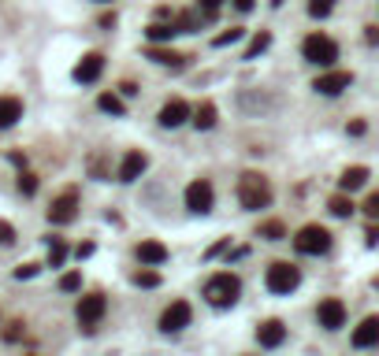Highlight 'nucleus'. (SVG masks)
<instances>
[{"mask_svg":"<svg viewBox=\"0 0 379 356\" xmlns=\"http://www.w3.org/2000/svg\"><path fill=\"white\" fill-rule=\"evenodd\" d=\"M238 204L245 212H260V208L271 204V182L264 175H257V171H245L238 178Z\"/></svg>","mask_w":379,"mask_h":356,"instance_id":"1","label":"nucleus"},{"mask_svg":"<svg viewBox=\"0 0 379 356\" xmlns=\"http://www.w3.org/2000/svg\"><path fill=\"white\" fill-rule=\"evenodd\" d=\"M242 294V282H238V275H231V271H216L212 279L205 282V301L212 308H231L234 301H238Z\"/></svg>","mask_w":379,"mask_h":356,"instance_id":"2","label":"nucleus"},{"mask_svg":"<svg viewBox=\"0 0 379 356\" xmlns=\"http://www.w3.org/2000/svg\"><path fill=\"white\" fill-rule=\"evenodd\" d=\"M294 249L302 256H323L331 249V230L320 227V223H305V227L294 234Z\"/></svg>","mask_w":379,"mask_h":356,"instance_id":"3","label":"nucleus"},{"mask_svg":"<svg viewBox=\"0 0 379 356\" xmlns=\"http://www.w3.org/2000/svg\"><path fill=\"white\" fill-rule=\"evenodd\" d=\"M264 286H268V294L286 297V294H294V289L302 286V271H297L294 263H286V260H276L268 268V275H264Z\"/></svg>","mask_w":379,"mask_h":356,"instance_id":"4","label":"nucleus"},{"mask_svg":"<svg viewBox=\"0 0 379 356\" xmlns=\"http://www.w3.org/2000/svg\"><path fill=\"white\" fill-rule=\"evenodd\" d=\"M302 56L309 63H316V67H331V63L338 60V45H335V37H328V34H309L302 41Z\"/></svg>","mask_w":379,"mask_h":356,"instance_id":"5","label":"nucleus"},{"mask_svg":"<svg viewBox=\"0 0 379 356\" xmlns=\"http://www.w3.org/2000/svg\"><path fill=\"white\" fill-rule=\"evenodd\" d=\"M104 312H108V301H104V294H86V297H78V305H75L78 327H82L86 334L97 331V323L104 319Z\"/></svg>","mask_w":379,"mask_h":356,"instance_id":"6","label":"nucleus"},{"mask_svg":"<svg viewBox=\"0 0 379 356\" xmlns=\"http://www.w3.org/2000/svg\"><path fill=\"white\" fill-rule=\"evenodd\" d=\"M212 204H216L212 182H208V178H193L186 186V208L193 216H208V212H212Z\"/></svg>","mask_w":379,"mask_h":356,"instance_id":"7","label":"nucleus"},{"mask_svg":"<svg viewBox=\"0 0 379 356\" xmlns=\"http://www.w3.org/2000/svg\"><path fill=\"white\" fill-rule=\"evenodd\" d=\"M193 319V308L186 305V301H172L164 312H160V331L164 334H179V331H186Z\"/></svg>","mask_w":379,"mask_h":356,"instance_id":"8","label":"nucleus"},{"mask_svg":"<svg viewBox=\"0 0 379 356\" xmlns=\"http://www.w3.org/2000/svg\"><path fill=\"white\" fill-rule=\"evenodd\" d=\"M316 319H320L323 331H342L346 327V305L338 297H323L320 308H316Z\"/></svg>","mask_w":379,"mask_h":356,"instance_id":"9","label":"nucleus"},{"mask_svg":"<svg viewBox=\"0 0 379 356\" xmlns=\"http://www.w3.org/2000/svg\"><path fill=\"white\" fill-rule=\"evenodd\" d=\"M75 216H78V190H63L56 201L49 204V223L63 227V223H71Z\"/></svg>","mask_w":379,"mask_h":356,"instance_id":"10","label":"nucleus"},{"mask_svg":"<svg viewBox=\"0 0 379 356\" xmlns=\"http://www.w3.org/2000/svg\"><path fill=\"white\" fill-rule=\"evenodd\" d=\"M354 86V74L349 71H323L316 82H312V89H316V93H323V97H338L342 93V89H349Z\"/></svg>","mask_w":379,"mask_h":356,"instance_id":"11","label":"nucleus"},{"mask_svg":"<svg viewBox=\"0 0 379 356\" xmlns=\"http://www.w3.org/2000/svg\"><path fill=\"white\" fill-rule=\"evenodd\" d=\"M101 74H104V56L101 52H86V56L75 63V82H82V86H94Z\"/></svg>","mask_w":379,"mask_h":356,"instance_id":"12","label":"nucleus"},{"mask_svg":"<svg viewBox=\"0 0 379 356\" xmlns=\"http://www.w3.org/2000/svg\"><path fill=\"white\" fill-rule=\"evenodd\" d=\"M190 115H193V108H190V104L182 100V97H172V100H167L164 108H160V126L175 130V126H182V123H186Z\"/></svg>","mask_w":379,"mask_h":356,"instance_id":"13","label":"nucleus"},{"mask_svg":"<svg viewBox=\"0 0 379 356\" xmlns=\"http://www.w3.org/2000/svg\"><path fill=\"white\" fill-rule=\"evenodd\" d=\"M146 167H149V156L141 149H130L123 156V164H120V182H138L141 175H146Z\"/></svg>","mask_w":379,"mask_h":356,"instance_id":"14","label":"nucleus"},{"mask_svg":"<svg viewBox=\"0 0 379 356\" xmlns=\"http://www.w3.org/2000/svg\"><path fill=\"white\" fill-rule=\"evenodd\" d=\"M257 341L264 349H279L283 341H286V327H283V319H264L257 327Z\"/></svg>","mask_w":379,"mask_h":356,"instance_id":"15","label":"nucleus"},{"mask_svg":"<svg viewBox=\"0 0 379 356\" xmlns=\"http://www.w3.org/2000/svg\"><path fill=\"white\" fill-rule=\"evenodd\" d=\"M354 345H357V349H372V345H379V315H368V319H361V327L354 331Z\"/></svg>","mask_w":379,"mask_h":356,"instance_id":"16","label":"nucleus"},{"mask_svg":"<svg viewBox=\"0 0 379 356\" xmlns=\"http://www.w3.org/2000/svg\"><path fill=\"white\" fill-rule=\"evenodd\" d=\"M167 245L164 242H141L138 245V260L146 263V268H160V263H167Z\"/></svg>","mask_w":379,"mask_h":356,"instance_id":"17","label":"nucleus"},{"mask_svg":"<svg viewBox=\"0 0 379 356\" xmlns=\"http://www.w3.org/2000/svg\"><path fill=\"white\" fill-rule=\"evenodd\" d=\"M179 34V26H175V15L172 19H156L146 26V37H149V45H160V41H172V37Z\"/></svg>","mask_w":379,"mask_h":356,"instance_id":"18","label":"nucleus"},{"mask_svg":"<svg viewBox=\"0 0 379 356\" xmlns=\"http://www.w3.org/2000/svg\"><path fill=\"white\" fill-rule=\"evenodd\" d=\"M23 119V100L19 97H0V130L15 126Z\"/></svg>","mask_w":379,"mask_h":356,"instance_id":"19","label":"nucleus"},{"mask_svg":"<svg viewBox=\"0 0 379 356\" xmlns=\"http://www.w3.org/2000/svg\"><path fill=\"white\" fill-rule=\"evenodd\" d=\"M146 56L153 63H160V67H182V63H186V56H179V52H172V48H160V45H149Z\"/></svg>","mask_w":379,"mask_h":356,"instance_id":"20","label":"nucleus"},{"mask_svg":"<svg viewBox=\"0 0 379 356\" xmlns=\"http://www.w3.org/2000/svg\"><path fill=\"white\" fill-rule=\"evenodd\" d=\"M216 104L212 100H205V104H198V108H193V115H190V123L198 126V130H212L216 126Z\"/></svg>","mask_w":379,"mask_h":356,"instance_id":"21","label":"nucleus"},{"mask_svg":"<svg viewBox=\"0 0 379 356\" xmlns=\"http://www.w3.org/2000/svg\"><path fill=\"white\" fill-rule=\"evenodd\" d=\"M364 182H368V167H346L342 178H338V186H342V193H354L361 190Z\"/></svg>","mask_w":379,"mask_h":356,"instance_id":"22","label":"nucleus"},{"mask_svg":"<svg viewBox=\"0 0 379 356\" xmlns=\"http://www.w3.org/2000/svg\"><path fill=\"white\" fill-rule=\"evenodd\" d=\"M63 260H68V242L49 237V268H63Z\"/></svg>","mask_w":379,"mask_h":356,"instance_id":"23","label":"nucleus"},{"mask_svg":"<svg viewBox=\"0 0 379 356\" xmlns=\"http://www.w3.org/2000/svg\"><path fill=\"white\" fill-rule=\"evenodd\" d=\"M328 208H331V216H338V219H349V216H354V201H349L346 193H335L331 201H328Z\"/></svg>","mask_w":379,"mask_h":356,"instance_id":"24","label":"nucleus"},{"mask_svg":"<svg viewBox=\"0 0 379 356\" xmlns=\"http://www.w3.org/2000/svg\"><path fill=\"white\" fill-rule=\"evenodd\" d=\"M97 108H101V112H108V115H127L123 100L115 97V93H101V97H97Z\"/></svg>","mask_w":379,"mask_h":356,"instance_id":"25","label":"nucleus"},{"mask_svg":"<svg viewBox=\"0 0 379 356\" xmlns=\"http://www.w3.org/2000/svg\"><path fill=\"white\" fill-rule=\"evenodd\" d=\"M201 15H193V11H182V15H175V26H179V34H193V30H201Z\"/></svg>","mask_w":379,"mask_h":356,"instance_id":"26","label":"nucleus"},{"mask_svg":"<svg viewBox=\"0 0 379 356\" xmlns=\"http://www.w3.org/2000/svg\"><path fill=\"white\" fill-rule=\"evenodd\" d=\"M268 45H271V34H268V30H260V34L253 37V41H250V48H245V60H257Z\"/></svg>","mask_w":379,"mask_h":356,"instance_id":"27","label":"nucleus"},{"mask_svg":"<svg viewBox=\"0 0 379 356\" xmlns=\"http://www.w3.org/2000/svg\"><path fill=\"white\" fill-rule=\"evenodd\" d=\"M260 237H268V242H283V237H286V227H283L279 219H268L264 227H260Z\"/></svg>","mask_w":379,"mask_h":356,"instance_id":"28","label":"nucleus"},{"mask_svg":"<svg viewBox=\"0 0 379 356\" xmlns=\"http://www.w3.org/2000/svg\"><path fill=\"white\" fill-rule=\"evenodd\" d=\"M335 11V0H309V15L312 19H328Z\"/></svg>","mask_w":379,"mask_h":356,"instance_id":"29","label":"nucleus"},{"mask_svg":"<svg viewBox=\"0 0 379 356\" xmlns=\"http://www.w3.org/2000/svg\"><path fill=\"white\" fill-rule=\"evenodd\" d=\"M242 34H245L242 26H231V30H224L212 45H216V48H227V45H234V41H242Z\"/></svg>","mask_w":379,"mask_h":356,"instance_id":"30","label":"nucleus"},{"mask_svg":"<svg viewBox=\"0 0 379 356\" xmlns=\"http://www.w3.org/2000/svg\"><path fill=\"white\" fill-rule=\"evenodd\" d=\"M219 8H224V0H198V11H201V19H216L219 15Z\"/></svg>","mask_w":379,"mask_h":356,"instance_id":"31","label":"nucleus"},{"mask_svg":"<svg viewBox=\"0 0 379 356\" xmlns=\"http://www.w3.org/2000/svg\"><path fill=\"white\" fill-rule=\"evenodd\" d=\"M19 193H23V197H34V193H37V175L23 171V175H19Z\"/></svg>","mask_w":379,"mask_h":356,"instance_id":"32","label":"nucleus"},{"mask_svg":"<svg viewBox=\"0 0 379 356\" xmlns=\"http://www.w3.org/2000/svg\"><path fill=\"white\" fill-rule=\"evenodd\" d=\"M60 289H63V294H75V289H82V275H78V271H68V275L60 279Z\"/></svg>","mask_w":379,"mask_h":356,"instance_id":"33","label":"nucleus"},{"mask_svg":"<svg viewBox=\"0 0 379 356\" xmlns=\"http://www.w3.org/2000/svg\"><path fill=\"white\" fill-rule=\"evenodd\" d=\"M134 286L153 289V286H160V275H156V271H134Z\"/></svg>","mask_w":379,"mask_h":356,"instance_id":"34","label":"nucleus"},{"mask_svg":"<svg viewBox=\"0 0 379 356\" xmlns=\"http://www.w3.org/2000/svg\"><path fill=\"white\" fill-rule=\"evenodd\" d=\"M364 216H368V219H379V190L368 193V201H364Z\"/></svg>","mask_w":379,"mask_h":356,"instance_id":"35","label":"nucleus"},{"mask_svg":"<svg viewBox=\"0 0 379 356\" xmlns=\"http://www.w3.org/2000/svg\"><path fill=\"white\" fill-rule=\"evenodd\" d=\"M0 245H15V227L0 219Z\"/></svg>","mask_w":379,"mask_h":356,"instance_id":"36","label":"nucleus"},{"mask_svg":"<svg viewBox=\"0 0 379 356\" xmlns=\"http://www.w3.org/2000/svg\"><path fill=\"white\" fill-rule=\"evenodd\" d=\"M23 338V323H8L4 327V341H19Z\"/></svg>","mask_w":379,"mask_h":356,"instance_id":"37","label":"nucleus"},{"mask_svg":"<svg viewBox=\"0 0 379 356\" xmlns=\"http://www.w3.org/2000/svg\"><path fill=\"white\" fill-rule=\"evenodd\" d=\"M37 271H41L37 263H23V268H15V279H34Z\"/></svg>","mask_w":379,"mask_h":356,"instance_id":"38","label":"nucleus"},{"mask_svg":"<svg viewBox=\"0 0 379 356\" xmlns=\"http://www.w3.org/2000/svg\"><path fill=\"white\" fill-rule=\"evenodd\" d=\"M364 130H368V123H364V119H354V123L346 126V134H354V138H361Z\"/></svg>","mask_w":379,"mask_h":356,"instance_id":"39","label":"nucleus"},{"mask_svg":"<svg viewBox=\"0 0 379 356\" xmlns=\"http://www.w3.org/2000/svg\"><path fill=\"white\" fill-rule=\"evenodd\" d=\"M75 256H78V260H86V256H94V242H86V245H78V249H75Z\"/></svg>","mask_w":379,"mask_h":356,"instance_id":"40","label":"nucleus"},{"mask_svg":"<svg viewBox=\"0 0 379 356\" xmlns=\"http://www.w3.org/2000/svg\"><path fill=\"white\" fill-rule=\"evenodd\" d=\"M364 41H368V45H379V26H368V30H364Z\"/></svg>","mask_w":379,"mask_h":356,"instance_id":"41","label":"nucleus"},{"mask_svg":"<svg viewBox=\"0 0 379 356\" xmlns=\"http://www.w3.org/2000/svg\"><path fill=\"white\" fill-rule=\"evenodd\" d=\"M231 4L238 8V11H253V8H257V0H231Z\"/></svg>","mask_w":379,"mask_h":356,"instance_id":"42","label":"nucleus"},{"mask_svg":"<svg viewBox=\"0 0 379 356\" xmlns=\"http://www.w3.org/2000/svg\"><path fill=\"white\" fill-rule=\"evenodd\" d=\"M364 237H368V245H375L379 242V227H368V234H364Z\"/></svg>","mask_w":379,"mask_h":356,"instance_id":"43","label":"nucleus"},{"mask_svg":"<svg viewBox=\"0 0 379 356\" xmlns=\"http://www.w3.org/2000/svg\"><path fill=\"white\" fill-rule=\"evenodd\" d=\"M286 4V0H271V8H283Z\"/></svg>","mask_w":379,"mask_h":356,"instance_id":"44","label":"nucleus"},{"mask_svg":"<svg viewBox=\"0 0 379 356\" xmlns=\"http://www.w3.org/2000/svg\"><path fill=\"white\" fill-rule=\"evenodd\" d=\"M97 4H108V0H97Z\"/></svg>","mask_w":379,"mask_h":356,"instance_id":"45","label":"nucleus"}]
</instances>
